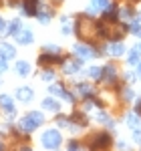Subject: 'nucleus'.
<instances>
[{
	"instance_id": "f257e3e1",
	"label": "nucleus",
	"mask_w": 141,
	"mask_h": 151,
	"mask_svg": "<svg viewBox=\"0 0 141 151\" xmlns=\"http://www.w3.org/2000/svg\"><path fill=\"white\" fill-rule=\"evenodd\" d=\"M42 123H45V115H42L40 111H28V113L16 123V129H18L20 133H24V135H28V133L36 131L38 127H42Z\"/></svg>"
},
{
	"instance_id": "f03ea898",
	"label": "nucleus",
	"mask_w": 141,
	"mask_h": 151,
	"mask_svg": "<svg viewBox=\"0 0 141 151\" xmlns=\"http://www.w3.org/2000/svg\"><path fill=\"white\" fill-rule=\"evenodd\" d=\"M40 139H42V147H47V149H59L63 145V135L59 129H47Z\"/></svg>"
},
{
	"instance_id": "7ed1b4c3",
	"label": "nucleus",
	"mask_w": 141,
	"mask_h": 151,
	"mask_svg": "<svg viewBox=\"0 0 141 151\" xmlns=\"http://www.w3.org/2000/svg\"><path fill=\"white\" fill-rule=\"evenodd\" d=\"M111 143H113V137H111L107 131H99V133L93 135L89 147H91V149H105V147H111Z\"/></svg>"
},
{
	"instance_id": "20e7f679",
	"label": "nucleus",
	"mask_w": 141,
	"mask_h": 151,
	"mask_svg": "<svg viewBox=\"0 0 141 151\" xmlns=\"http://www.w3.org/2000/svg\"><path fill=\"white\" fill-rule=\"evenodd\" d=\"M73 52H75V57H79V58H95L97 55H99V50L97 48H93L89 42H77L75 47H73Z\"/></svg>"
},
{
	"instance_id": "39448f33",
	"label": "nucleus",
	"mask_w": 141,
	"mask_h": 151,
	"mask_svg": "<svg viewBox=\"0 0 141 151\" xmlns=\"http://www.w3.org/2000/svg\"><path fill=\"white\" fill-rule=\"evenodd\" d=\"M0 111L6 113L8 119H14L16 115V105H14V99L10 95H0Z\"/></svg>"
},
{
	"instance_id": "423d86ee",
	"label": "nucleus",
	"mask_w": 141,
	"mask_h": 151,
	"mask_svg": "<svg viewBox=\"0 0 141 151\" xmlns=\"http://www.w3.org/2000/svg\"><path fill=\"white\" fill-rule=\"evenodd\" d=\"M40 8H42L40 0H22V14L28 16V18H32V16L36 18V14H38Z\"/></svg>"
},
{
	"instance_id": "0eeeda50",
	"label": "nucleus",
	"mask_w": 141,
	"mask_h": 151,
	"mask_svg": "<svg viewBox=\"0 0 141 151\" xmlns=\"http://www.w3.org/2000/svg\"><path fill=\"white\" fill-rule=\"evenodd\" d=\"M67 58L63 57L60 52H45L42 50V55L38 57V65H63Z\"/></svg>"
},
{
	"instance_id": "6e6552de",
	"label": "nucleus",
	"mask_w": 141,
	"mask_h": 151,
	"mask_svg": "<svg viewBox=\"0 0 141 151\" xmlns=\"http://www.w3.org/2000/svg\"><path fill=\"white\" fill-rule=\"evenodd\" d=\"M12 70H14L16 77L26 79V77H30V73H32V65H30L28 60H16L14 67H12Z\"/></svg>"
},
{
	"instance_id": "1a4fd4ad",
	"label": "nucleus",
	"mask_w": 141,
	"mask_h": 151,
	"mask_svg": "<svg viewBox=\"0 0 141 151\" xmlns=\"http://www.w3.org/2000/svg\"><path fill=\"white\" fill-rule=\"evenodd\" d=\"M14 99L20 101V103H30V101L35 99V91H32V87H18V89L14 91Z\"/></svg>"
},
{
	"instance_id": "9d476101",
	"label": "nucleus",
	"mask_w": 141,
	"mask_h": 151,
	"mask_svg": "<svg viewBox=\"0 0 141 151\" xmlns=\"http://www.w3.org/2000/svg\"><path fill=\"white\" fill-rule=\"evenodd\" d=\"M117 77H119V70H117L115 65H105V67H103V77H101L103 83L113 85V83H117Z\"/></svg>"
},
{
	"instance_id": "9b49d317",
	"label": "nucleus",
	"mask_w": 141,
	"mask_h": 151,
	"mask_svg": "<svg viewBox=\"0 0 141 151\" xmlns=\"http://www.w3.org/2000/svg\"><path fill=\"white\" fill-rule=\"evenodd\" d=\"M14 40H16L18 45H22V47H28V45L35 42V32H32L30 28H22L18 35L14 36Z\"/></svg>"
},
{
	"instance_id": "f8f14e48",
	"label": "nucleus",
	"mask_w": 141,
	"mask_h": 151,
	"mask_svg": "<svg viewBox=\"0 0 141 151\" xmlns=\"http://www.w3.org/2000/svg\"><path fill=\"white\" fill-rule=\"evenodd\" d=\"M0 57L6 58V60H12V58H16V47H14L12 42L0 40Z\"/></svg>"
},
{
	"instance_id": "ddd939ff",
	"label": "nucleus",
	"mask_w": 141,
	"mask_h": 151,
	"mask_svg": "<svg viewBox=\"0 0 141 151\" xmlns=\"http://www.w3.org/2000/svg\"><path fill=\"white\" fill-rule=\"evenodd\" d=\"M119 16H121V10L117 8V4H109L103 10V20L105 22H115V20H119Z\"/></svg>"
},
{
	"instance_id": "4468645a",
	"label": "nucleus",
	"mask_w": 141,
	"mask_h": 151,
	"mask_svg": "<svg viewBox=\"0 0 141 151\" xmlns=\"http://www.w3.org/2000/svg\"><path fill=\"white\" fill-rule=\"evenodd\" d=\"M107 52H109L113 58H119L123 52H125V45H123L121 40H111V42L107 45Z\"/></svg>"
},
{
	"instance_id": "2eb2a0df",
	"label": "nucleus",
	"mask_w": 141,
	"mask_h": 151,
	"mask_svg": "<svg viewBox=\"0 0 141 151\" xmlns=\"http://www.w3.org/2000/svg\"><path fill=\"white\" fill-rule=\"evenodd\" d=\"M40 107H42L45 111H48V113H59L60 111V103L57 99H53V97H45L42 103H40Z\"/></svg>"
},
{
	"instance_id": "dca6fc26",
	"label": "nucleus",
	"mask_w": 141,
	"mask_h": 151,
	"mask_svg": "<svg viewBox=\"0 0 141 151\" xmlns=\"http://www.w3.org/2000/svg\"><path fill=\"white\" fill-rule=\"evenodd\" d=\"M75 89H77V93L81 95L83 99L95 97V89L91 87V85H87V83H77V85H75Z\"/></svg>"
},
{
	"instance_id": "f3484780",
	"label": "nucleus",
	"mask_w": 141,
	"mask_h": 151,
	"mask_svg": "<svg viewBox=\"0 0 141 151\" xmlns=\"http://www.w3.org/2000/svg\"><path fill=\"white\" fill-rule=\"evenodd\" d=\"M53 16H55V12H53V8H47V6H42V8L38 10V14H36L38 22H42V24H48L50 20H53Z\"/></svg>"
},
{
	"instance_id": "a211bd4d",
	"label": "nucleus",
	"mask_w": 141,
	"mask_h": 151,
	"mask_svg": "<svg viewBox=\"0 0 141 151\" xmlns=\"http://www.w3.org/2000/svg\"><path fill=\"white\" fill-rule=\"evenodd\" d=\"M24 26H22V20L20 18H12L10 22H8V28H6V35H10V36H16L20 30H22Z\"/></svg>"
},
{
	"instance_id": "6ab92c4d",
	"label": "nucleus",
	"mask_w": 141,
	"mask_h": 151,
	"mask_svg": "<svg viewBox=\"0 0 141 151\" xmlns=\"http://www.w3.org/2000/svg\"><path fill=\"white\" fill-rule=\"evenodd\" d=\"M70 121H73L75 125H79V127H87V125H89V119H87L85 113H81V111L70 113Z\"/></svg>"
},
{
	"instance_id": "aec40b11",
	"label": "nucleus",
	"mask_w": 141,
	"mask_h": 151,
	"mask_svg": "<svg viewBox=\"0 0 141 151\" xmlns=\"http://www.w3.org/2000/svg\"><path fill=\"white\" fill-rule=\"evenodd\" d=\"M107 6H109V0H91V6H89V12H87V14L91 16L95 10H101V12H103Z\"/></svg>"
},
{
	"instance_id": "412c9836",
	"label": "nucleus",
	"mask_w": 141,
	"mask_h": 151,
	"mask_svg": "<svg viewBox=\"0 0 141 151\" xmlns=\"http://www.w3.org/2000/svg\"><path fill=\"white\" fill-rule=\"evenodd\" d=\"M139 63H141V50L135 47V48H131L129 55H127V65L133 67V65H139Z\"/></svg>"
},
{
	"instance_id": "4be33fe9",
	"label": "nucleus",
	"mask_w": 141,
	"mask_h": 151,
	"mask_svg": "<svg viewBox=\"0 0 141 151\" xmlns=\"http://www.w3.org/2000/svg\"><path fill=\"white\" fill-rule=\"evenodd\" d=\"M125 121H127V125H129L131 129H139V125H141L139 113H127V117H125Z\"/></svg>"
},
{
	"instance_id": "5701e85b",
	"label": "nucleus",
	"mask_w": 141,
	"mask_h": 151,
	"mask_svg": "<svg viewBox=\"0 0 141 151\" xmlns=\"http://www.w3.org/2000/svg\"><path fill=\"white\" fill-rule=\"evenodd\" d=\"M70 115H57V125H59L60 129H69L70 127Z\"/></svg>"
},
{
	"instance_id": "b1692460",
	"label": "nucleus",
	"mask_w": 141,
	"mask_h": 151,
	"mask_svg": "<svg viewBox=\"0 0 141 151\" xmlns=\"http://www.w3.org/2000/svg\"><path fill=\"white\" fill-rule=\"evenodd\" d=\"M87 75L95 79V81H101V77H103V67H91V69L87 70Z\"/></svg>"
},
{
	"instance_id": "393cba45",
	"label": "nucleus",
	"mask_w": 141,
	"mask_h": 151,
	"mask_svg": "<svg viewBox=\"0 0 141 151\" xmlns=\"http://www.w3.org/2000/svg\"><path fill=\"white\" fill-rule=\"evenodd\" d=\"M40 79H42L45 83H53V81H55V70L50 69V67L45 69V70H42V75H40Z\"/></svg>"
},
{
	"instance_id": "a878e982",
	"label": "nucleus",
	"mask_w": 141,
	"mask_h": 151,
	"mask_svg": "<svg viewBox=\"0 0 141 151\" xmlns=\"http://www.w3.org/2000/svg\"><path fill=\"white\" fill-rule=\"evenodd\" d=\"M59 97H60V99H65L67 103H75V95L70 93V91H67V89H63V93H60Z\"/></svg>"
},
{
	"instance_id": "bb28decb",
	"label": "nucleus",
	"mask_w": 141,
	"mask_h": 151,
	"mask_svg": "<svg viewBox=\"0 0 141 151\" xmlns=\"http://www.w3.org/2000/svg\"><path fill=\"white\" fill-rule=\"evenodd\" d=\"M129 32H131V35H141V24H139V20H133V22L129 24Z\"/></svg>"
},
{
	"instance_id": "cd10ccee",
	"label": "nucleus",
	"mask_w": 141,
	"mask_h": 151,
	"mask_svg": "<svg viewBox=\"0 0 141 151\" xmlns=\"http://www.w3.org/2000/svg\"><path fill=\"white\" fill-rule=\"evenodd\" d=\"M63 89H65L63 85L55 83V85H50V87H48V93H50V95H60V93H63Z\"/></svg>"
},
{
	"instance_id": "c85d7f7f",
	"label": "nucleus",
	"mask_w": 141,
	"mask_h": 151,
	"mask_svg": "<svg viewBox=\"0 0 141 151\" xmlns=\"http://www.w3.org/2000/svg\"><path fill=\"white\" fill-rule=\"evenodd\" d=\"M42 50H45V52H63V50H60V47H57V45H45V47H42Z\"/></svg>"
},
{
	"instance_id": "c756f323",
	"label": "nucleus",
	"mask_w": 141,
	"mask_h": 151,
	"mask_svg": "<svg viewBox=\"0 0 141 151\" xmlns=\"http://www.w3.org/2000/svg\"><path fill=\"white\" fill-rule=\"evenodd\" d=\"M133 97H135V91L133 89H123V99L125 101H133Z\"/></svg>"
},
{
	"instance_id": "7c9ffc66",
	"label": "nucleus",
	"mask_w": 141,
	"mask_h": 151,
	"mask_svg": "<svg viewBox=\"0 0 141 151\" xmlns=\"http://www.w3.org/2000/svg\"><path fill=\"white\" fill-rule=\"evenodd\" d=\"M133 14H135V12H133L131 6H127V8H123V10H121V16H123V18H133Z\"/></svg>"
},
{
	"instance_id": "2f4dec72",
	"label": "nucleus",
	"mask_w": 141,
	"mask_h": 151,
	"mask_svg": "<svg viewBox=\"0 0 141 151\" xmlns=\"http://www.w3.org/2000/svg\"><path fill=\"white\" fill-rule=\"evenodd\" d=\"M81 147H83V145L79 143V141H75V139L67 143V149H81Z\"/></svg>"
},
{
	"instance_id": "473e14b6",
	"label": "nucleus",
	"mask_w": 141,
	"mask_h": 151,
	"mask_svg": "<svg viewBox=\"0 0 141 151\" xmlns=\"http://www.w3.org/2000/svg\"><path fill=\"white\" fill-rule=\"evenodd\" d=\"M6 28H8V22L0 16V35H6Z\"/></svg>"
},
{
	"instance_id": "72a5a7b5",
	"label": "nucleus",
	"mask_w": 141,
	"mask_h": 151,
	"mask_svg": "<svg viewBox=\"0 0 141 151\" xmlns=\"http://www.w3.org/2000/svg\"><path fill=\"white\" fill-rule=\"evenodd\" d=\"M6 70H8V60L0 57V73H6Z\"/></svg>"
},
{
	"instance_id": "f704fd0d",
	"label": "nucleus",
	"mask_w": 141,
	"mask_h": 151,
	"mask_svg": "<svg viewBox=\"0 0 141 151\" xmlns=\"http://www.w3.org/2000/svg\"><path fill=\"white\" fill-rule=\"evenodd\" d=\"M70 32H73V28H70L69 24H65L63 22V28H60V35H65V36H69Z\"/></svg>"
},
{
	"instance_id": "c9c22d12",
	"label": "nucleus",
	"mask_w": 141,
	"mask_h": 151,
	"mask_svg": "<svg viewBox=\"0 0 141 151\" xmlns=\"http://www.w3.org/2000/svg\"><path fill=\"white\" fill-rule=\"evenodd\" d=\"M123 79H125L127 83H133V81H135V73H125V77H123Z\"/></svg>"
},
{
	"instance_id": "e433bc0d",
	"label": "nucleus",
	"mask_w": 141,
	"mask_h": 151,
	"mask_svg": "<svg viewBox=\"0 0 141 151\" xmlns=\"http://www.w3.org/2000/svg\"><path fill=\"white\" fill-rule=\"evenodd\" d=\"M133 139H135V141H137V143L141 145V131H137V129L133 131Z\"/></svg>"
},
{
	"instance_id": "4c0bfd02",
	"label": "nucleus",
	"mask_w": 141,
	"mask_h": 151,
	"mask_svg": "<svg viewBox=\"0 0 141 151\" xmlns=\"http://www.w3.org/2000/svg\"><path fill=\"white\" fill-rule=\"evenodd\" d=\"M135 113H139V115H141V99L135 103Z\"/></svg>"
},
{
	"instance_id": "58836bf2",
	"label": "nucleus",
	"mask_w": 141,
	"mask_h": 151,
	"mask_svg": "<svg viewBox=\"0 0 141 151\" xmlns=\"http://www.w3.org/2000/svg\"><path fill=\"white\" fill-rule=\"evenodd\" d=\"M137 75H139V79H141V63H139V69H137Z\"/></svg>"
},
{
	"instance_id": "ea45409f",
	"label": "nucleus",
	"mask_w": 141,
	"mask_h": 151,
	"mask_svg": "<svg viewBox=\"0 0 141 151\" xmlns=\"http://www.w3.org/2000/svg\"><path fill=\"white\" fill-rule=\"evenodd\" d=\"M4 147H6V145H4V143H2V141H0V149H4Z\"/></svg>"
},
{
	"instance_id": "a19ab883",
	"label": "nucleus",
	"mask_w": 141,
	"mask_h": 151,
	"mask_svg": "<svg viewBox=\"0 0 141 151\" xmlns=\"http://www.w3.org/2000/svg\"><path fill=\"white\" fill-rule=\"evenodd\" d=\"M0 85H2V79H0Z\"/></svg>"
}]
</instances>
